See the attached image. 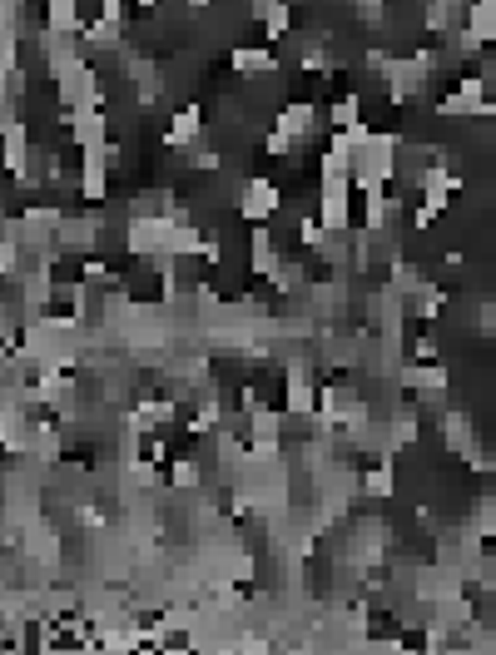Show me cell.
Here are the masks:
<instances>
[{
    "label": "cell",
    "mask_w": 496,
    "mask_h": 655,
    "mask_svg": "<svg viewBox=\"0 0 496 655\" xmlns=\"http://www.w3.org/2000/svg\"><path fill=\"white\" fill-rule=\"evenodd\" d=\"M333 130H348V125H358L363 120V95H343V100H333Z\"/></svg>",
    "instance_id": "19"
},
{
    "label": "cell",
    "mask_w": 496,
    "mask_h": 655,
    "mask_svg": "<svg viewBox=\"0 0 496 655\" xmlns=\"http://www.w3.org/2000/svg\"><path fill=\"white\" fill-rule=\"evenodd\" d=\"M110 169H115V154H110V149L80 154V194H85L90 204H105V199H110Z\"/></svg>",
    "instance_id": "3"
},
{
    "label": "cell",
    "mask_w": 496,
    "mask_h": 655,
    "mask_svg": "<svg viewBox=\"0 0 496 655\" xmlns=\"http://www.w3.org/2000/svg\"><path fill=\"white\" fill-rule=\"evenodd\" d=\"M278 209H283V189H278V184L244 179V189H239V214H244L248 224H268Z\"/></svg>",
    "instance_id": "2"
},
{
    "label": "cell",
    "mask_w": 496,
    "mask_h": 655,
    "mask_svg": "<svg viewBox=\"0 0 496 655\" xmlns=\"http://www.w3.org/2000/svg\"><path fill=\"white\" fill-rule=\"evenodd\" d=\"M417 432H422L417 407H402V412H392V422H387V447H392V452H407V447L417 442Z\"/></svg>",
    "instance_id": "16"
},
{
    "label": "cell",
    "mask_w": 496,
    "mask_h": 655,
    "mask_svg": "<svg viewBox=\"0 0 496 655\" xmlns=\"http://www.w3.org/2000/svg\"><path fill=\"white\" fill-rule=\"evenodd\" d=\"M229 70L234 75H268V70H278V60H273L268 45H234L229 50Z\"/></svg>",
    "instance_id": "13"
},
{
    "label": "cell",
    "mask_w": 496,
    "mask_h": 655,
    "mask_svg": "<svg viewBox=\"0 0 496 655\" xmlns=\"http://www.w3.org/2000/svg\"><path fill=\"white\" fill-rule=\"evenodd\" d=\"M442 447L452 452V457H477V422L462 412V407H452V412H442Z\"/></svg>",
    "instance_id": "7"
},
{
    "label": "cell",
    "mask_w": 496,
    "mask_h": 655,
    "mask_svg": "<svg viewBox=\"0 0 496 655\" xmlns=\"http://www.w3.org/2000/svg\"><path fill=\"white\" fill-rule=\"evenodd\" d=\"M5 169H10L15 179L30 174V125L15 115L10 100H5Z\"/></svg>",
    "instance_id": "5"
},
{
    "label": "cell",
    "mask_w": 496,
    "mask_h": 655,
    "mask_svg": "<svg viewBox=\"0 0 496 655\" xmlns=\"http://www.w3.org/2000/svg\"><path fill=\"white\" fill-rule=\"evenodd\" d=\"M377 75H382V90H387V100H392V105L412 100V95L427 85V70H422L412 55H387V65H382Z\"/></svg>",
    "instance_id": "1"
},
{
    "label": "cell",
    "mask_w": 496,
    "mask_h": 655,
    "mask_svg": "<svg viewBox=\"0 0 496 655\" xmlns=\"http://www.w3.org/2000/svg\"><path fill=\"white\" fill-rule=\"evenodd\" d=\"M298 149H303V139H293V134H283V130L263 134V154H268V159H293Z\"/></svg>",
    "instance_id": "20"
},
{
    "label": "cell",
    "mask_w": 496,
    "mask_h": 655,
    "mask_svg": "<svg viewBox=\"0 0 496 655\" xmlns=\"http://www.w3.org/2000/svg\"><path fill=\"white\" fill-rule=\"evenodd\" d=\"M129 75H134V105H139V110L159 105V95H164L159 65H149V60H129Z\"/></svg>",
    "instance_id": "11"
},
{
    "label": "cell",
    "mask_w": 496,
    "mask_h": 655,
    "mask_svg": "<svg viewBox=\"0 0 496 655\" xmlns=\"http://www.w3.org/2000/svg\"><path fill=\"white\" fill-rule=\"evenodd\" d=\"M273 130L293 134V139H308V134L318 130V105H308V100L283 105V110H278V120H273Z\"/></svg>",
    "instance_id": "10"
},
{
    "label": "cell",
    "mask_w": 496,
    "mask_h": 655,
    "mask_svg": "<svg viewBox=\"0 0 496 655\" xmlns=\"http://www.w3.org/2000/svg\"><path fill=\"white\" fill-rule=\"evenodd\" d=\"M258 25H263V35H268V40H288V30H293V5H288V0H278V5L258 20Z\"/></svg>",
    "instance_id": "18"
},
{
    "label": "cell",
    "mask_w": 496,
    "mask_h": 655,
    "mask_svg": "<svg viewBox=\"0 0 496 655\" xmlns=\"http://www.w3.org/2000/svg\"><path fill=\"white\" fill-rule=\"evenodd\" d=\"M283 412L288 417H313L318 412V388L308 378V363H288V388H283Z\"/></svg>",
    "instance_id": "6"
},
{
    "label": "cell",
    "mask_w": 496,
    "mask_h": 655,
    "mask_svg": "<svg viewBox=\"0 0 496 655\" xmlns=\"http://www.w3.org/2000/svg\"><path fill=\"white\" fill-rule=\"evenodd\" d=\"M442 308H447V293H442V288H437L432 278H427V283H422V288H417V293L407 298V313H412V318H422V323L442 318Z\"/></svg>",
    "instance_id": "15"
},
{
    "label": "cell",
    "mask_w": 496,
    "mask_h": 655,
    "mask_svg": "<svg viewBox=\"0 0 496 655\" xmlns=\"http://www.w3.org/2000/svg\"><path fill=\"white\" fill-rule=\"evenodd\" d=\"M199 139H204V115H199L194 105L169 115V125H164V144H169V149H189V144H199Z\"/></svg>",
    "instance_id": "9"
},
{
    "label": "cell",
    "mask_w": 496,
    "mask_h": 655,
    "mask_svg": "<svg viewBox=\"0 0 496 655\" xmlns=\"http://www.w3.org/2000/svg\"><path fill=\"white\" fill-rule=\"evenodd\" d=\"M100 234H105V219H100V214H65L55 244H60L65 254H90V249L100 244Z\"/></svg>",
    "instance_id": "4"
},
{
    "label": "cell",
    "mask_w": 496,
    "mask_h": 655,
    "mask_svg": "<svg viewBox=\"0 0 496 655\" xmlns=\"http://www.w3.org/2000/svg\"><path fill=\"white\" fill-rule=\"evenodd\" d=\"M45 30L50 35H85L80 0H45Z\"/></svg>",
    "instance_id": "12"
},
{
    "label": "cell",
    "mask_w": 496,
    "mask_h": 655,
    "mask_svg": "<svg viewBox=\"0 0 496 655\" xmlns=\"http://www.w3.org/2000/svg\"><path fill=\"white\" fill-rule=\"evenodd\" d=\"M5 10H25V0H5Z\"/></svg>",
    "instance_id": "24"
},
{
    "label": "cell",
    "mask_w": 496,
    "mask_h": 655,
    "mask_svg": "<svg viewBox=\"0 0 496 655\" xmlns=\"http://www.w3.org/2000/svg\"><path fill=\"white\" fill-rule=\"evenodd\" d=\"M278 268H283V259H278V244H273L268 224H258V229H253V239H248V273L273 278Z\"/></svg>",
    "instance_id": "8"
},
{
    "label": "cell",
    "mask_w": 496,
    "mask_h": 655,
    "mask_svg": "<svg viewBox=\"0 0 496 655\" xmlns=\"http://www.w3.org/2000/svg\"><path fill=\"white\" fill-rule=\"evenodd\" d=\"M487 75H492V80H496V45H492V70H487Z\"/></svg>",
    "instance_id": "25"
},
{
    "label": "cell",
    "mask_w": 496,
    "mask_h": 655,
    "mask_svg": "<svg viewBox=\"0 0 496 655\" xmlns=\"http://www.w3.org/2000/svg\"><path fill=\"white\" fill-rule=\"evenodd\" d=\"M134 5H139V10H154V5H159V0H134Z\"/></svg>",
    "instance_id": "23"
},
{
    "label": "cell",
    "mask_w": 496,
    "mask_h": 655,
    "mask_svg": "<svg viewBox=\"0 0 496 655\" xmlns=\"http://www.w3.org/2000/svg\"><path fill=\"white\" fill-rule=\"evenodd\" d=\"M358 492L363 497H372V502H387L392 492H397V472H392V452L377 462V467H368V472H358Z\"/></svg>",
    "instance_id": "14"
},
{
    "label": "cell",
    "mask_w": 496,
    "mask_h": 655,
    "mask_svg": "<svg viewBox=\"0 0 496 655\" xmlns=\"http://www.w3.org/2000/svg\"><path fill=\"white\" fill-rule=\"evenodd\" d=\"M169 482H174V487H189V492H194V487H199V462H174Z\"/></svg>",
    "instance_id": "22"
},
{
    "label": "cell",
    "mask_w": 496,
    "mask_h": 655,
    "mask_svg": "<svg viewBox=\"0 0 496 655\" xmlns=\"http://www.w3.org/2000/svg\"><path fill=\"white\" fill-rule=\"evenodd\" d=\"M467 526H472L482 541H492V536H496V492H487V497H477V502H472V517H467Z\"/></svg>",
    "instance_id": "17"
},
{
    "label": "cell",
    "mask_w": 496,
    "mask_h": 655,
    "mask_svg": "<svg viewBox=\"0 0 496 655\" xmlns=\"http://www.w3.org/2000/svg\"><path fill=\"white\" fill-rule=\"evenodd\" d=\"M412 363H442V343H437L432 333L412 338Z\"/></svg>",
    "instance_id": "21"
}]
</instances>
